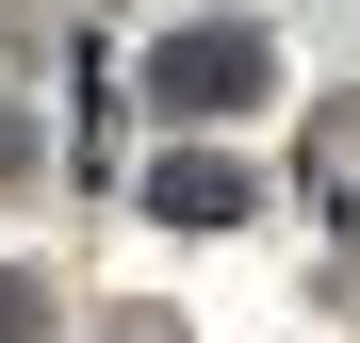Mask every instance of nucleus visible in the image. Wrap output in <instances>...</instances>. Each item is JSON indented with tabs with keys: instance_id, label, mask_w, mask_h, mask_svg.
<instances>
[{
	"instance_id": "nucleus-1",
	"label": "nucleus",
	"mask_w": 360,
	"mask_h": 343,
	"mask_svg": "<svg viewBox=\"0 0 360 343\" xmlns=\"http://www.w3.org/2000/svg\"><path fill=\"white\" fill-rule=\"evenodd\" d=\"M148 82H164V114H246V98H262V33H246V17L164 33V66H148Z\"/></svg>"
},
{
	"instance_id": "nucleus-2",
	"label": "nucleus",
	"mask_w": 360,
	"mask_h": 343,
	"mask_svg": "<svg viewBox=\"0 0 360 343\" xmlns=\"http://www.w3.org/2000/svg\"><path fill=\"white\" fill-rule=\"evenodd\" d=\"M148 213H164V229H229V213H246V163H213V147H164V163H148Z\"/></svg>"
}]
</instances>
